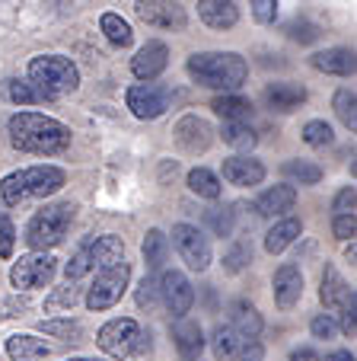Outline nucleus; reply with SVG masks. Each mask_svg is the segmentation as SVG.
Instances as JSON below:
<instances>
[{
  "mask_svg": "<svg viewBox=\"0 0 357 361\" xmlns=\"http://www.w3.org/2000/svg\"><path fill=\"white\" fill-rule=\"evenodd\" d=\"M10 144L26 154H39V157H51L70 147V131L58 118L42 116V112H16L7 122Z\"/></svg>",
  "mask_w": 357,
  "mask_h": 361,
  "instance_id": "f257e3e1",
  "label": "nucleus"
},
{
  "mask_svg": "<svg viewBox=\"0 0 357 361\" xmlns=\"http://www.w3.org/2000/svg\"><path fill=\"white\" fill-rule=\"evenodd\" d=\"M185 71H189V77L198 87L220 90V93H236L249 77V64L236 51H201V55H192L185 61Z\"/></svg>",
  "mask_w": 357,
  "mask_h": 361,
  "instance_id": "f03ea898",
  "label": "nucleus"
},
{
  "mask_svg": "<svg viewBox=\"0 0 357 361\" xmlns=\"http://www.w3.org/2000/svg\"><path fill=\"white\" fill-rule=\"evenodd\" d=\"M64 185V170L58 166H26L0 179V198L7 204H23L29 198H48Z\"/></svg>",
  "mask_w": 357,
  "mask_h": 361,
  "instance_id": "7ed1b4c3",
  "label": "nucleus"
},
{
  "mask_svg": "<svg viewBox=\"0 0 357 361\" xmlns=\"http://www.w3.org/2000/svg\"><path fill=\"white\" fill-rule=\"evenodd\" d=\"M29 87L39 93V99H58L80 87V71L70 58L39 55L29 61Z\"/></svg>",
  "mask_w": 357,
  "mask_h": 361,
  "instance_id": "20e7f679",
  "label": "nucleus"
},
{
  "mask_svg": "<svg viewBox=\"0 0 357 361\" xmlns=\"http://www.w3.org/2000/svg\"><path fill=\"white\" fill-rule=\"evenodd\" d=\"M74 204L70 202H58V204H45L42 212H35L26 224V243L32 252H45L51 246H58L70 231L74 221Z\"/></svg>",
  "mask_w": 357,
  "mask_h": 361,
  "instance_id": "39448f33",
  "label": "nucleus"
},
{
  "mask_svg": "<svg viewBox=\"0 0 357 361\" xmlns=\"http://www.w3.org/2000/svg\"><path fill=\"white\" fill-rule=\"evenodd\" d=\"M144 339H150V336H144L137 320H131V317H115L96 336L99 348L106 355H112V358H131L134 352H147L150 342H144Z\"/></svg>",
  "mask_w": 357,
  "mask_h": 361,
  "instance_id": "423d86ee",
  "label": "nucleus"
},
{
  "mask_svg": "<svg viewBox=\"0 0 357 361\" xmlns=\"http://www.w3.org/2000/svg\"><path fill=\"white\" fill-rule=\"evenodd\" d=\"M54 272H58V259L51 252H29V256H20L10 269V285L16 291H32V288H45L51 285Z\"/></svg>",
  "mask_w": 357,
  "mask_h": 361,
  "instance_id": "0eeeda50",
  "label": "nucleus"
},
{
  "mask_svg": "<svg viewBox=\"0 0 357 361\" xmlns=\"http://www.w3.org/2000/svg\"><path fill=\"white\" fill-rule=\"evenodd\" d=\"M128 279H131L128 262H122V266H115V269H106V272H96V281L87 294V307L96 310V314L115 307L122 300V294L128 291Z\"/></svg>",
  "mask_w": 357,
  "mask_h": 361,
  "instance_id": "6e6552de",
  "label": "nucleus"
},
{
  "mask_svg": "<svg viewBox=\"0 0 357 361\" xmlns=\"http://www.w3.org/2000/svg\"><path fill=\"white\" fill-rule=\"evenodd\" d=\"M173 246L192 272H204V269L211 266V259H214L211 240L204 237L195 224H175L173 227Z\"/></svg>",
  "mask_w": 357,
  "mask_h": 361,
  "instance_id": "1a4fd4ad",
  "label": "nucleus"
},
{
  "mask_svg": "<svg viewBox=\"0 0 357 361\" xmlns=\"http://www.w3.org/2000/svg\"><path fill=\"white\" fill-rule=\"evenodd\" d=\"M134 16L154 29H173V32H182L189 26V13L179 0H137Z\"/></svg>",
  "mask_w": 357,
  "mask_h": 361,
  "instance_id": "9d476101",
  "label": "nucleus"
},
{
  "mask_svg": "<svg viewBox=\"0 0 357 361\" xmlns=\"http://www.w3.org/2000/svg\"><path fill=\"white\" fill-rule=\"evenodd\" d=\"M125 102H128V109L134 112L137 118L154 122V118H160L163 112L169 109L173 93H169L166 87H156V83H134V87H128V93H125Z\"/></svg>",
  "mask_w": 357,
  "mask_h": 361,
  "instance_id": "9b49d317",
  "label": "nucleus"
},
{
  "mask_svg": "<svg viewBox=\"0 0 357 361\" xmlns=\"http://www.w3.org/2000/svg\"><path fill=\"white\" fill-rule=\"evenodd\" d=\"M156 291H160L169 314H173L175 320H185V314H189L192 304H195V288H192V281L185 279L182 272L166 269V272L160 275V288H156Z\"/></svg>",
  "mask_w": 357,
  "mask_h": 361,
  "instance_id": "f8f14e48",
  "label": "nucleus"
},
{
  "mask_svg": "<svg viewBox=\"0 0 357 361\" xmlns=\"http://www.w3.org/2000/svg\"><path fill=\"white\" fill-rule=\"evenodd\" d=\"M173 137L185 154H204V150L211 147V141H214V128L198 116H182L175 122Z\"/></svg>",
  "mask_w": 357,
  "mask_h": 361,
  "instance_id": "ddd939ff",
  "label": "nucleus"
},
{
  "mask_svg": "<svg viewBox=\"0 0 357 361\" xmlns=\"http://www.w3.org/2000/svg\"><path fill=\"white\" fill-rule=\"evenodd\" d=\"M223 179L230 185H239V189H252V185H262L265 183V164L256 157H227L223 160Z\"/></svg>",
  "mask_w": 357,
  "mask_h": 361,
  "instance_id": "4468645a",
  "label": "nucleus"
},
{
  "mask_svg": "<svg viewBox=\"0 0 357 361\" xmlns=\"http://www.w3.org/2000/svg\"><path fill=\"white\" fill-rule=\"evenodd\" d=\"M271 288H275V304L281 307V310H290L296 300L303 298V272L287 262V266H281L275 272Z\"/></svg>",
  "mask_w": 357,
  "mask_h": 361,
  "instance_id": "2eb2a0df",
  "label": "nucleus"
},
{
  "mask_svg": "<svg viewBox=\"0 0 357 361\" xmlns=\"http://www.w3.org/2000/svg\"><path fill=\"white\" fill-rule=\"evenodd\" d=\"M166 64H169V48L163 45V42H147L134 55L131 71H134L137 80H156V77L166 71Z\"/></svg>",
  "mask_w": 357,
  "mask_h": 361,
  "instance_id": "dca6fc26",
  "label": "nucleus"
},
{
  "mask_svg": "<svg viewBox=\"0 0 357 361\" xmlns=\"http://www.w3.org/2000/svg\"><path fill=\"white\" fill-rule=\"evenodd\" d=\"M294 202H296V189L290 183L281 185H271L258 195L256 202V214L258 218H284L287 212H294Z\"/></svg>",
  "mask_w": 357,
  "mask_h": 361,
  "instance_id": "f3484780",
  "label": "nucleus"
},
{
  "mask_svg": "<svg viewBox=\"0 0 357 361\" xmlns=\"http://www.w3.org/2000/svg\"><path fill=\"white\" fill-rule=\"evenodd\" d=\"M89 259H93L96 272H106V269L122 266L125 262L122 237H112V233H106V237H93V243H89Z\"/></svg>",
  "mask_w": 357,
  "mask_h": 361,
  "instance_id": "a211bd4d",
  "label": "nucleus"
},
{
  "mask_svg": "<svg viewBox=\"0 0 357 361\" xmlns=\"http://www.w3.org/2000/svg\"><path fill=\"white\" fill-rule=\"evenodd\" d=\"M198 16L211 29H233L239 23V10L233 0H198Z\"/></svg>",
  "mask_w": 357,
  "mask_h": 361,
  "instance_id": "6ab92c4d",
  "label": "nucleus"
},
{
  "mask_svg": "<svg viewBox=\"0 0 357 361\" xmlns=\"http://www.w3.org/2000/svg\"><path fill=\"white\" fill-rule=\"evenodd\" d=\"M319 300H322L329 310H338V314H342L344 307L354 304V291L344 285V279L335 272V269H325L322 288H319Z\"/></svg>",
  "mask_w": 357,
  "mask_h": 361,
  "instance_id": "aec40b11",
  "label": "nucleus"
},
{
  "mask_svg": "<svg viewBox=\"0 0 357 361\" xmlns=\"http://www.w3.org/2000/svg\"><path fill=\"white\" fill-rule=\"evenodd\" d=\"M265 102H268V109H275V112H294L306 102V90L300 87V83H271V87L265 90Z\"/></svg>",
  "mask_w": 357,
  "mask_h": 361,
  "instance_id": "412c9836",
  "label": "nucleus"
},
{
  "mask_svg": "<svg viewBox=\"0 0 357 361\" xmlns=\"http://www.w3.org/2000/svg\"><path fill=\"white\" fill-rule=\"evenodd\" d=\"M230 326L243 336V339H258L265 323H262V314H258L249 300H233L230 304Z\"/></svg>",
  "mask_w": 357,
  "mask_h": 361,
  "instance_id": "4be33fe9",
  "label": "nucleus"
},
{
  "mask_svg": "<svg viewBox=\"0 0 357 361\" xmlns=\"http://www.w3.org/2000/svg\"><path fill=\"white\" fill-rule=\"evenodd\" d=\"M7 355L10 361H45L51 355V345L39 336H26V333H16L7 339Z\"/></svg>",
  "mask_w": 357,
  "mask_h": 361,
  "instance_id": "5701e85b",
  "label": "nucleus"
},
{
  "mask_svg": "<svg viewBox=\"0 0 357 361\" xmlns=\"http://www.w3.org/2000/svg\"><path fill=\"white\" fill-rule=\"evenodd\" d=\"M310 64L322 74H338V77H348L354 74V51L348 48H325V51H316L310 58Z\"/></svg>",
  "mask_w": 357,
  "mask_h": 361,
  "instance_id": "b1692460",
  "label": "nucleus"
},
{
  "mask_svg": "<svg viewBox=\"0 0 357 361\" xmlns=\"http://www.w3.org/2000/svg\"><path fill=\"white\" fill-rule=\"evenodd\" d=\"M300 233H303V221H300V218H281V221H275V227L265 233V250H268L271 256H277V252L287 250V246L294 243Z\"/></svg>",
  "mask_w": 357,
  "mask_h": 361,
  "instance_id": "393cba45",
  "label": "nucleus"
},
{
  "mask_svg": "<svg viewBox=\"0 0 357 361\" xmlns=\"http://www.w3.org/2000/svg\"><path fill=\"white\" fill-rule=\"evenodd\" d=\"M173 339H175V348L185 355V358H198L204 348V333L195 320H179L173 329Z\"/></svg>",
  "mask_w": 357,
  "mask_h": 361,
  "instance_id": "a878e982",
  "label": "nucleus"
},
{
  "mask_svg": "<svg viewBox=\"0 0 357 361\" xmlns=\"http://www.w3.org/2000/svg\"><path fill=\"white\" fill-rule=\"evenodd\" d=\"M166 252H169V237L163 231H156V227H150L141 243V256L150 272H160V269L166 266Z\"/></svg>",
  "mask_w": 357,
  "mask_h": 361,
  "instance_id": "bb28decb",
  "label": "nucleus"
},
{
  "mask_svg": "<svg viewBox=\"0 0 357 361\" xmlns=\"http://www.w3.org/2000/svg\"><path fill=\"white\" fill-rule=\"evenodd\" d=\"M211 109L220 118H227V122H246V118L252 116V102L239 93H220L211 102Z\"/></svg>",
  "mask_w": 357,
  "mask_h": 361,
  "instance_id": "cd10ccee",
  "label": "nucleus"
},
{
  "mask_svg": "<svg viewBox=\"0 0 357 361\" xmlns=\"http://www.w3.org/2000/svg\"><path fill=\"white\" fill-rule=\"evenodd\" d=\"M239 342H243V336L236 333L230 323H220V326H214V333H211V352H214L217 361H236Z\"/></svg>",
  "mask_w": 357,
  "mask_h": 361,
  "instance_id": "c85d7f7f",
  "label": "nucleus"
},
{
  "mask_svg": "<svg viewBox=\"0 0 357 361\" xmlns=\"http://www.w3.org/2000/svg\"><path fill=\"white\" fill-rule=\"evenodd\" d=\"M220 137H223V144H230L233 150H252L258 144V135L246 122H223Z\"/></svg>",
  "mask_w": 357,
  "mask_h": 361,
  "instance_id": "c756f323",
  "label": "nucleus"
},
{
  "mask_svg": "<svg viewBox=\"0 0 357 361\" xmlns=\"http://www.w3.org/2000/svg\"><path fill=\"white\" fill-rule=\"evenodd\" d=\"M189 189L195 192L198 198H220V192H223V185H220V179H217V173H211V170H204V166H195V170L189 173Z\"/></svg>",
  "mask_w": 357,
  "mask_h": 361,
  "instance_id": "7c9ffc66",
  "label": "nucleus"
},
{
  "mask_svg": "<svg viewBox=\"0 0 357 361\" xmlns=\"http://www.w3.org/2000/svg\"><path fill=\"white\" fill-rule=\"evenodd\" d=\"M99 26H102V32H106V39L112 42V45H118V48H128L131 42H134V32H131V26L118 13H102Z\"/></svg>",
  "mask_w": 357,
  "mask_h": 361,
  "instance_id": "2f4dec72",
  "label": "nucleus"
},
{
  "mask_svg": "<svg viewBox=\"0 0 357 361\" xmlns=\"http://www.w3.org/2000/svg\"><path fill=\"white\" fill-rule=\"evenodd\" d=\"M284 176L300 185H316V183H322V166L310 164V160H287L284 164Z\"/></svg>",
  "mask_w": 357,
  "mask_h": 361,
  "instance_id": "473e14b6",
  "label": "nucleus"
},
{
  "mask_svg": "<svg viewBox=\"0 0 357 361\" xmlns=\"http://www.w3.org/2000/svg\"><path fill=\"white\" fill-rule=\"evenodd\" d=\"M89 243H93V237H87L80 246L74 250V256H70V262L64 266V275H68V281H80L83 275L93 272V259H89Z\"/></svg>",
  "mask_w": 357,
  "mask_h": 361,
  "instance_id": "72a5a7b5",
  "label": "nucleus"
},
{
  "mask_svg": "<svg viewBox=\"0 0 357 361\" xmlns=\"http://www.w3.org/2000/svg\"><path fill=\"white\" fill-rule=\"evenodd\" d=\"M39 329L45 336H58V339H68V342L83 339V326L77 320H42Z\"/></svg>",
  "mask_w": 357,
  "mask_h": 361,
  "instance_id": "f704fd0d",
  "label": "nucleus"
},
{
  "mask_svg": "<svg viewBox=\"0 0 357 361\" xmlns=\"http://www.w3.org/2000/svg\"><path fill=\"white\" fill-rule=\"evenodd\" d=\"M335 116L342 118L344 128H357V96L354 90H338L335 93Z\"/></svg>",
  "mask_w": 357,
  "mask_h": 361,
  "instance_id": "c9c22d12",
  "label": "nucleus"
},
{
  "mask_svg": "<svg viewBox=\"0 0 357 361\" xmlns=\"http://www.w3.org/2000/svg\"><path fill=\"white\" fill-rule=\"evenodd\" d=\"M204 221L211 224V231H214L217 237H230V233H233V224H236L233 204H223V208H211V212L204 214Z\"/></svg>",
  "mask_w": 357,
  "mask_h": 361,
  "instance_id": "e433bc0d",
  "label": "nucleus"
},
{
  "mask_svg": "<svg viewBox=\"0 0 357 361\" xmlns=\"http://www.w3.org/2000/svg\"><path fill=\"white\" fill-rule=\"evenodd\" d=\"M249 262H252V246L246 243V240H236V243L227 250V256H223V269H227V272H233V275L243 272Z\"/></svg>",
  "mask_w": 357,
  "mask_h": 361,
  "instance_id": "4c0bfd02",
  "label": "nucleus"
},
{
  "mask_svg": "<svg viewBox=\"0 0 357 361\" xmlns=\"http://www.w3.org/2000/svg\"><path fill=\"white\" fill-rule=\"evenodd\" d=\"M77 298H80V288H77L74 281H68V285L54 288V294H48L45 310H70V307L77 304Z\"/></svg>",
  "mask_w": 357,
  "mask_h": 361,
  "instance_id": "58836bf2",
  "label": "nucleus"
},
{
  "mask_svg": "<svg viewBox=\"0 0 357 361\" xmlns=\"http://www.w3.org/2000/svg\"><path fill=\"white\" fill-rule=\"evenodd\" d=\"M332 125L322 122V118H313V122L303 125V141L310 144V147H325V144H332Z\"/></svg>",
  "mask_w": 357,
  "mask_h": 361,
  "instance_id": "ea45409f",
  "label": "nucleus"
},
{
  "mask_svg": "<svg viewBox=\"0 0 357 361\" xmlns=\"http://www.w3.org/2000/svg\"><path fill=\"white\" fill-rule=\"evenodd\" d=\"M287 35L294 42H300V45H310V42L319 39V29L310 20H294V23H287Z\"/></svg>",
  "mask_w": 357,
  "mask_h": 361,
  "instance_id": "a19ab883",
  "label": "nucleus"
},
{
  "mask_svg": "<svg viewBox=\"0 0 357 361\" xmlns=\"http://www.w3.org/2000/svg\"><path fill=\"white\" fill-rule=\"evenodd\" d=\"M13 243H16L13 221L7 218V212H0V259H10V256H13Z\"/></svg>",
  "mask_w": 357,
  "mask_h": 361,
  "instance_id": "79ce46f5",
  "label": "nucleus"
},
{
  "mask_svg": "<svg viewBox=\"0 0 357 361\" xmlns=\"http://www.w3.org/2000/svg\"><path fill=\"white\" fill-rule=\"evenodd\" d=\"M252 16L262 26H271L277 20V0H252Z\"/></svg>",
  "mask_w": 357,
  "mask_h": 361,
  "instance_id": "37998d69",
  "label": "nucleus"
},
{
  "mask_svg": "<svg viewBox=\"0 0 357 361\" xmlns=\"http://www.w3.org/2000/svg\"><path fill=\"white\" fill-rule=\"evenodd\" d=\"M354 204H357L354 185H344V189L335 195V202H332V212H335V218L338 214H354Z\"/></svg>",
  "mask_w": 357,
  "mask_h": 361,
  "instance_id": "c03bdc74",
  "label": "nucleus"
},
{
  "mask_svg": "<svg viewBox=\"0 0 357 361\" xmlns=\"http://www.w3.org/2000/svg\"><path fill=\"white\" fill-rule=\"evenodd\" d=\"M310 333H313V339H335L338 326H335V320H332L329 314H319V317H313Z\"/></svg>",
  "mask_w": 357,
  "mask_h": 361,
  "instance_id": "a18cd8bd",
  "label": "nucleus"
},
{
  "mask_svg": "<svg viewBox=\"0 0 357 361\" xmlns=\"http://www.w3.org/2000/svg\"><path fill=\"white\" fill-rule=\"evenodd\" d=\"M7 96L13 102H20V106H29V102H39V93H35L32 87H29V83H20V80H13L7 87Z\"/></svg>",
  "mask_w": 357,
  "mask_h": 361,
  "instance_id": "49530a36",
  "label": "nucleus"
},
{
  "mask_svg": "<svg viewBox=\"0 0 357 361\" xmlns=\"http://www.w3.org/2000/svg\"><path fill=\"white\" fill-rule=\"evenodd\" d=\"M332 231H335L338 240H351L357 233V218L354 214H338V218L332 221Z\"/></svg>",
  "mask_w": 357,
  "mask_h": 361,
  "instance_id": "de8ad7c7",
  "label": "nucleus"
},
{
  "mask_svg": "<svg viewBox=\"0 0 357 361\" xmlns=\"http://www.w3.org/2000/svg\"><path fill=\"white\" fill-rule=\"evenodd\" d=\"M236 358H239V361H262L265 358V345L258 339H243V342H239Z\"/></svg>",
  "mask_w": 357,
  "mask_h": 361,
  "instance_id": "09e8293b",
  "label": "nucleus"
},
{
  "mask_svg": "<svg viewBox=\"0 0 357 361\" xmlns=\"http://www.w3.org/2000/svg\"><path fill=\"white\" fill-rule=\"evenodd\" d=\"M354 310H357V304H351V307H344V310H342V333L344 336H354V329H357Z\"/></svg>",
  "mask_w": 357,
  "mask_h": 361,
  "instance_id": "8fccbe9b",
  "label": "nucleus"
},
{
  "mask_svg": "<svg viewBox=\"0 0 357 361\" xmlns=\"http://www.w3.org/2000/svg\"><path fill=\"white\" fill-rule=\"evenodd\" d=\"M154 294H156L154 279H144V281H141V294H137V304H141V307L147 304V307H150V304H154Z\"/></svg>",
  "mask_w": 357,
  "mask_h": 361,
  "instance_id": "3c124183",
  "label": "nucleus"
},
{
  "mask_svg": "<svg viewBox=\"0 0 357 361\" xmlns=\"http://www.w3.org/2000/svg\"><path fill=\"white\" fill-rule=\"evenodd\" d=\"M290 361H322V358H319L313 348H296V352L290 355Z\"/></svg>",
  "mask_w": 357,
  "mask_h": 361,
  "instance_id": "603ef678",
  "label": "nucleus"
},
{
  "mask_svg": "<svg viewBox=\"0 0 357 361\" xmlns=\"http://www.w3.org/2000/svg\"><path fill=\"white\" fill-rule=\"evenodd\" d=\"M325 361H354V355L351 352H332V355H325Z\"/></svg>",
  "mask_w": 357,
  "mask_h": 361,
  "instance_id": "864d4df0",
  "label": "nucleus"
},
{
  "mask_svg": "<svg viewBox=\"0 0 357 361\" xmlns=\"http://www.w3.org/2000/svg\"><path fill=\"white\" fill-rule=\"evenodd\" d=\"M68 361H96V358H68Z\"/></svg>",
  "mask_w": 357,
  "mask_h": 361,
  "instance_id": "5fc2aeb1",
  "label": "nucleus"
}]
</instances>
